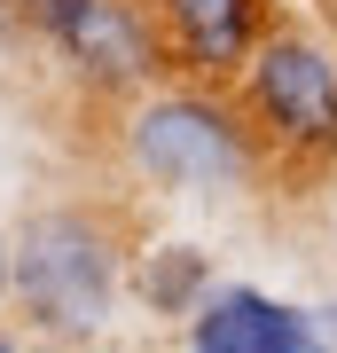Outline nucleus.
I'll return each mask as SVG.
<instances>
[{
    "mask_svg": "<svg viewBox=\"0 0 337 353\" xmlns=\"http://www.w3.org/2000/svg\"><path fill=\"white\" fill-rule=\"evenodd\" d=\"M118 236L102 228L94 212H79V204H55V212H32L16 228V299H24V314L39 330H55V338H94L102 322H110L118 306Z\"/></svg>",
    "mask_w": 337,
    "mask_h": 353,
    "instance_id": "nucleus-1",
    "label": "nucleus"
},
{
    "mask_svg": "<svg viewBox=\"0 0 337 353\" xmlns=\"http://www.w3.org/2000/svg\"><path fill=\"white\" fill-rule=\"evenodd\" d=\"M0 353H24V345H8V338H0Z\"/></svg>",
    "mask_w": 337,
    "mask_h": 353,
    "instance_id": "nucleus-9",
    "label": "nucleus"
},
{
    "mask_svg": "<svg viewBox=\"0 0 337 353\" xmlns=\"http://www.w3.org/2000/svg\"><path fill=\"white\" fill-rule=\"evenodd\" d=\"M173 16V39L196 71H236L251 48V24H259V0H165Z\"/></svg>",
    "mask_w": 337,
    "mask_h": 353,
    "instance_id": "nucleus-6",
    "label": "nucleus"
},
{
    "mask_svg": "<svg viewBox=\"0 0 337 353\" xmlns=\"http://www.w3.org/2000/svg\"><path fill=\"white\" fill-rule=\"evenodd\" d=\"M134 290H141V306L150 314H173V322H196V306L212 299V259L196 252V243H157V252H141V275H134Z\"/></svg>",
    "mask_w": 337,
    "mask_h": 353,
    "instance_id": "nucleus-7",
    "label": "nucleus"
},
{
    "mask_svg": "<svg viewBox=\"0 0 337 353\" xmlns=\"http://www.w3.org/2000/svg\"><path fill=\"white\" fill-rule=\"evenodd\" d=\"M8 283H16V236L0 228V299H8Z\"/></svg>",
    "mask_w": 337,
    "mask_h": 353,
    "instance_id": "nucleus-8",
    "label": "nucleus"
},
{
    "mask_svg": "<svg viewBox=\"0 0 337 353\" xmlns=\"http://www.w3.org/2000/svg\"><path fill=\"white\" fill-rule=\"evenodd\" d=\"M125 157H134L141 181L157 189H236L251 173V141L243 126L204 94H150L134 118H125Z\"/></svg>",
    "mask_w": 337,
    "mask_h": 353,
    "instance_id": "nucleus-2",
    "label": "nucleus"
},
{
    "mask_svg": "<svg viewBox=\"0 0 337 353\" xmlns=\"http://www.w3.org/2000/svg\"><path fill=\"white\" fill-rule=\"evenodd\" d=\"M251 110L290 150H314V157L337 150V63L298 32L259 39V55H251Z\"/></svg>",
    "mask_w": 337,
    "mask_h": 353,
    "instance_id": "nucleus-3",
    "label": "nucleus"
},
{
    "mask_svg": "<svg viewBox=\"0 0 337 353\" xmlns=\"http://www.w3.org/2000/svg\"><path fill=\"white\" fill-rule=\"evenodd\" d=\"M32 8H48V0H32Z\"/></svg>",
    "mask_w": 337,
    "mask_h": 353,
    "instance_id": "nucleus-10",
    "label": "nucleus"
},
{
    "mask_svg": "<svg viewBox=\"0 0 337 353\" xmlns=\"http://www.w3.org/2000/svg\"><path fill=\"white\" fill-rule=\"evenodd\" d=\"M188 353H329V338H322V314L283 306L251 283H227L196 306Z\"/></svg>",
    "mask_w": 337,
    "mask_h": 353,
    "instance_id": "nucleus-5",
    "label": "nucleus"
},
{
    "mask_svg": "<svg viewBox=\"0 0 337 353\" xmlns=\"http://www.w3.org/2000/svg\"><path fill=\"white\" fill-rule=\"evenodd\" d=\"M39 24L94 87H141L157 71V39L125 0H48Z\"/></svg>",
    "mask_w": 337,
    "mask_h": 353,
    "instance_id": "nucleus-4",
    "label": "nucleus"
}]
</instances>
